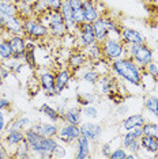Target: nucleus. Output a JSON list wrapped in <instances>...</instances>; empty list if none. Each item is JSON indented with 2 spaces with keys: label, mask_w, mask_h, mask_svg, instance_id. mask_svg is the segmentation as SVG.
<instances>
[{
  "label": "nucleus",
  "mask_w": 158,
  "mask_h": 159,
  "mask_svg": "<svg viewBox=\"0 0 158 159\" xmlns=\"http://www.w3.org/2000/svg\"><path fill=\"white\" fill-rule=\"evenodd\" d=\"M110 72L116 78L128 83L132 87H141L142 86L143 68L139 67L128 56H124L121 59L110 61Z\"/></svg>",
  "instance_id": "obj_1"
},
{
  "label": "nucleus",
  "mask_w": 158,
  "mask_h": 159,
  "mask_svg": "<svg viewBox=\"0 0 158 159\" xmlns=\"http://www.w3.org/2000/svg\"><path fill=\"white\" fill-rule=\"evenodd\" d=\"M25 139L30 146V150L34 155L33 157H40V158H53V151H55L56 146L59 144L57 137H46L37 133L35 131L29 126L25 131Z\"/></svg>",
  "instance_id": "obj_2"
},
{
  "label": "nucleus",
  "mask_w": 158,
  "mask_h": 159,
  "mask_svg": "<svg viewBox=\"0 0 158 159\" xmlns=\"http://www.w3.org/2000/svg\"><path fill=\"white\" fill-rule=\"evenodd\" d=\"M41 19V22L48 27L49 35L55 38H64L66 35L70 33L68 31L67 25L64 23V19L60 14L59 10H49L45 15L38 16Z\"/></svg>",
  "instance_id": "obj_3"
},
{
  "label": "nucleus",
  "mask_w": 158,
  "mask_h": 159,
  "mask_svg": "<svg viewBox=\"0 0 158 159\" xmlns=\"http://www.w3.org/2000/svg\"><path fill=\"white\" fill-rule=\"evenodd\" d=\"M101 49L104 59L108 61H113L127 56V45L120 39V37H108L101 42Z\"/></svg>",
  "instance_id": "obj_4"
},
{
  "label": "nucleus",
  "mask_w": 158,
  "mask_h": 159,
  "mask_svg": "<svg viewBox=\"0 0 158 159\" xmlns=\"http://www.w3.org/2000/svg\"><path fill=\"white\" fill-rule=\"evenodd\" d=\"M127 56L138 64L139 67L145 68L149 63L154 60V52L146 42L136 45H128L127 46Z\"/></svg>",
  "instance_id": "obj_5"
},
{
  "label": "nucleus",
  "mask_w": 158,
  "mask_h": 159,
  "mask_svg": "<svg viewBox=\"0 0 158 159\" xmlns=\"http://www.w3.org/2000/svg\"><path fill=\"white\" fill-rule=\"evenodd\" d=\"M23 34L31 39H44L49 37V30L38 16L23 19Z\"/></svg>",
  "instance_id": "obj_6"
},
{
  "label": "nucleus",
  "mask_w": 158,
  "mask_h": 159,
  "mask_svg": "<svg viewBox=\"0 0 158 159\" xmlns=\"http://www.w3.org/2000/svg\"><path fill=\"white\" fill-rule=\"evenodd\" d=\"M79 136H81V128H79V125L68 124V122H64V121H62V124H59L57 140L60 143L66 144V146L75 144Z\"/></svg>",
  "instance_id": "obj_7"
},
{
  "label": "nucleus",
  "mask_w": 158,
  "mask_h": 159,
  "mask_svg": "<svg viewBox=\"0 0 158 159\" xmlns=\"http://www.w3.org/2000/svg\"><path fill=\"white\" fill-rule=\"evenodd\" d=\"M38 80L41 84V90L44 91V94L48 98H53L57 97L55 93V82H56V74L52 72L51 70H46V68H41L38 70Z\"/></svg>",
  "instance_id": "obj_8"
},
{
  "label": "nucleus",
  "mask_w": 158,
  "mask_h": 159,
  "mask_svg": "<svg viewBox=\"0 0 158 159\" xmlns=\"http://www.w3.org/2000/svg\"><path fill=\"white\" fill-rule=\"evenodd\" d=\"M75 38H77L78 44L82 49L86 48V46H89V45H91V44H94V42H97L93 23L83 22V23L79 25L77 31H75Z\"/></svg>",
  "instance_id": "obj_9"
},
{
  "label": "nucleus",
  "mask_w": 158,
  "mask_h": 159,
  "mask_svg": "<svg viewBox=\"0 0 158 159\" xmlns=\"http://www.w3.org/2000/svg\"><path fill=\"white\" fill-rule=\"evenodd\" d=\"M81 128V135L87 137L90 142L95 143L101 139V135L104 132L102 129V125L98 124V122H94L93 120H89V121H82V124L79 125Z\"/></svg>",
  "instance_id": "obj_10"
},
{
  "label": "nucleus",
  "mask_w": 158,
  "mask_h": 159,
  "mask_svg": "<svg viewBox=\"0 0 158 159\" xmlns=\"http://www.w3.org/2000/svg\"><path fill=\"white\" fill-rule=\"evenodd\" d=\"M95 86H97V89H98V91L101 94H104V95H109V94L117 93L118 89H120L117 78L114 76L112 72H110V74H106V75H102Z\"/></svg>",
  "instance_id": "obj_11"
},
{
  "label": "nucleus",
  "mask_w": 158,
  "mask_h": 159,
  "mask_svg": "<svg viewBox=\"0 0 158 159\" xmlns=\"http://www.w3.org/2000/svg\"><path fill=\"white\" fill-rule=\"evenodd\" d=\"M0 19L4 22L6 34L8 37L12 34H23V19H21L18 15H4V14H0Z\"/></svg>",
  "instance_id": "obj_12"
},
{
  "label": "nucleus",
  "mask_w": 158,
  "mask_h": 159,
  "mask_svg": "<svg viewBox=\"0 0 158 159\" xmlns=\"http://www.w3.org/2000/svg\"><path fill=\"white\" fill-rule=\"evenodd\" d=\"M10 45L12 49V57L25 61V52H26L27 38L25 34H12L8 37Z\"/></svg>",
  "instance_id": "obj_13"
},
{
  "label": "nucleus",
  "mask_w": 158,
  "mask_h": 159,
  "mask_svg": "<svg viewBox=\"0 0 158 159\" xmlns=\"http://www.w3.org/2000/svg\"><path fill=\"white\" fill-rule=\"evenodd\" d=\"M74 78V71L70 67L62 68L56 72V82H55V93L56 95H60L68 86Z\"/></svg>",
  "instance_id": "obj_14"
},
{
  "label": "nucleus",
  "mask_w": 158,
  "mask_h": 159,
  "mask_svg": "<svg viewBox=\"0 0 158 159\" xmlns=\"http://www.w3.org/2000/svg\"><path fill=\"white\" fill-rule=\"evenodd\" d=\"M120 39L127 46L128 45H136V44H143V42H146V37L139 30H136V29H134V27H125V26H121Z\"/></svg>",
  "instance_id": "obj_15"
},
{
  "label": "nucleus",
  "mask_w": 158,
  "mask_h": 159,
  "mask_svg": "<svg viewBox=\"0 0 158 159\" xmlns=\"http://www.w3.org/2000/svg\"><path fill=\"white\" fill-rule=\"evenodd\" d=\"M147 121L146 116L143 113H132L128 114L121 120L120 122V129L123 132L131 131L134 128H138V126H143V124Z\"/></svg>",
  "instance_id": "obj_16"
},
{
  "label": "nucleus",
  "mask_w": 158,
  "mask_h": 159,
  "mask_svg": "<svg viewBox=\"0 0 158 159\" xmlns=\"http://www.w3.org/2000/svg\"><path fill=\"white\" fill-rule=\"evenodd\" d=\"M30 128L37 133L46 137H57L59 132V124L53 121H45V122H33Z\"/></svg>",
  "instance_id": "obj_17"
},
{
  "label": "nucleus",
  "mask_w": 158,
  "mask_h": 159,
  "mask_svg": "<svg viewBox=\"0 0 158 159\" xmlns=\"http://www.w3.org/2000/svg\"><path fill=\"white\" fill-rule=\"evenodd\" d=\"M93 142L85 136H79L75 142V158L77 159H87L91 157Z\"/></svg>",
  "instance_id": "obj_18"
},
{
  "label": "nucleus",
  "mask_w": 158,
  "mask_h": 159,
  "mask_svg": "<svg viewBox=\"0 0 158 159\" xmlns=\"http://www.w3.org/2000/svg\"><path fill=\"white\" fill-rule=\"evenodd\" d=\"M59 11H60V14H62V16L64 19V23L67 25L68 31H70V33H72V34H75V31H77V29H78V25L75 23L72 7H71V4H70V2H68V0H63L62 7H60Z\"/></svg>",
  "instance_id": "obj_19"
},
{
  "label": "nucleus",
  "mask_w": 158,
  "mask_h": 159,
  "mask_svg": "<svg viewBox=\"0 0 158 159\" xmlns=\"http://www.w3.org/2000/svg\"><path fill=\"white\" fill-rule=\"evenodd\" d=\"M62 121L68 122V124L81 125L83 121V114H82V107L79 105H72L67 106L66 111L62 114Z\"/></svg>",
  "instance_id": "obj_20"
},
{
  "label": "nucleus",
  "mask_w": 158,
  "mask_h": 159,
  "mask_svg": "<svg viewBox=\"0 0 158 159\" xmlns=\"http://www.w3.org/2000/svg\"><path fill=\"white\" fill-rule=\"evenodd\" d=\"M87 63H89V60H87L86 53L83 52V49H79L77 52H72L70 56H68V60H67L68 67H70L74 72L87 67Z\"/></svg>",
  "instance_id": "obj_21"
},
{
  "label": "nucleus",
  "mask_w": 158,
  "mask_h": 159,
  "mask_svg": "<svg viewBox=\"0 0 158 159\" xmlns=\"http://www.w3.org/2000/svg\"><path fill=\"white\" fill-rule=\"evenodd\" d=\"M23 140H25V131H6L4 136H3V143L6 144L10 151H14L15 147L22 143Z\"/></svg>",
  "instance_id": "obj_22"
},
{
  "label": "nucleus",
  "mask_w": 158,
  "mask_h": 159,
  "mask_svg": "<svg viewBox=\"0 0 158 159\" xmlns=\"http://www.w3.org/2000/svg\"><path fill=\"white\" fill-rule=\"evenodd\" d=\"M30 125H31L30 117L26 114H22V116H18V117L12 118V120H10L8 124H7L6 131H26Z\"/></svg>",
  "instance_id": "obj_23"
},
{
  "label": "nucleus",
  "mask_w": 158,
  "mask_h": 159,
  "mask_svg": "<svg viewBox=\"0 0 158 159\" xmlns=\"http://www.w3.org/2000/svg\"><path fill=\"white\" fill-rule=\"evenodd\" d=\"M83 4V15H85V22H95L100 16V12L95 7V0H82Z\"/></svg>",
  "instance_id": "obj_24"
},
{
  "label": "nucleus",
  "mask_w": 158,
  "mask_h": 159,
  "mask_svg": "<svg viewBox=\"0 0 158 159\" xmlns=\"http://www.w3.org/2000/svg\"><path fill=\"white\" fill-rule=\"evenodd\" d=\"M139 142H141L142 151H145V152L156 157L157 152H158V140L156 139V137L143 135L141 139H139Z\"/></svg>",
  "instance_id": "obj_25"
},
{
  "label": "nucleus",
  "mask_w": 158,
  "mask_h": 159,
  "mask_svg": "<svg viewBox=\"0 0 158 159\" xmlns=\"http://www.w3.org/2000/svg\"><path fill=\"white\" fill-rule=\"evenodd\" d=\"M40 113H41L44 117H46L49 121H53V122H62V114L57 111V109L55 106H52V105L49 103H42L41 106L38 107Z\"/></svg>",
  "instance_id": "obj_26"
},
{
  "label": "nucleus",
  "mask_w": 158,
  "mask_h": 159,
  "mask_svg": "<svg viewBox=\"0 0 158 159\" xmlns=\"http://www.w3.org/2000/svg\"><path fill=\"white\" fill-rule=\"evenodd\" d=\"M93 27H94V34H95V39L98 44L104 42L105 39L109 37V30H108L105 22H104L102 16H100L95 22H93Z\"/></svg>",
  "instance_id": "obj_27"
},
{
  "label": "nucleus",
  "mask_w": 158,
  "mask_h": 159,
  "mask_svg": "<svg viewBox=\"0 0 158 159\" xmlns=\"http://www.w3.org/2000/svg\"><path fill=\"white\" fill-rule=\"evenodd\" d=\"M83 52L86 53V56H87V60L90 61V63H94V61H98L104 59V55H102V49H101V44H98V42H94V44L86 46L83 48Z\"/></svg>",
  "instance_id": "obj_28"
},
{
  "label": "nucleus",
  "mask_w": 158,
  "mask_h": 159,
  "mask_svg": "<svg viewBox=\"0 0 158 159\" xmlns=\"http://www.w3.org/2000/svg\"><path fill=\"white\" fill-rule=\"evenodd\" d=\"M143 107L149 114H151L154 118L158 120V95L149 94L143 101Z\"/></svg>",
  "instance_id": "obj_29"
},
{
  "label": "nucleus",
  "mask_w": 158,
  "mask_h": 159,
  "mask_svg": "<svg viewBox=\"0 0 158 159\" xmlns=\"http://www.w3.org/2000/svg\"><path fill=\"white\" fill-rule=\"evenodd\" d=\"M12 158H19V159H25V158H31V150H30V146L29 143L26 142V139L23 140L21 144H18L15 147V150L12 151Z\"/></svg>",
  "instance_id": "obj_30"
},
{
  "label": "nucleus",
  "mask_w": 158,
  "mask_h": 159,
  "mask_svg": "<svg viewBox=\"0 0 158 159\" xmlns=\"http://www.w3.org/2000/svg\"><path fill=\"white\" fill-rule=\"evenodd\" d=\"M100 78H101V75H100L93 67L91 68H86L85 72L81 75L82 82L87 83V84H90V86H95L97 83H98Z\"/></svg>",
  "instance_id": "obj_31"
},
{
  "label": "nucleus",
  "mask_w": 158,
  "mask_h": 159,
  "mask_svg": "<svg viewBox=\"0 0 158 159\" xmlns=\"http://www.w3.org/2000/svg\"><path fill=\"white\" fill-rule=\"evenodd\" d=\"M26 91H27V94L30 97H35L40 91H41V84H40L38 76L35 74L30 75V78L27 79V82H26Z\"/></svg>",
  "instance_id": "obj_32"
},
{
  "label": "nucleus",
  "mask_w": 158,
  "mask_h": 159,
  "mask_svg": "<svg viewBox=\"0 0 158 159\" xmlns=\"http://www.w3.org/2000/svg\"><path fill=\"white\" fill-rule=\"evenodd\" d=\"M16 8H18V16H19L21 19H27V18L34 16L33 4H30V3L18 2L16 3Z\"/></svg>",
  "instance_id": "obj_33"
},
{
  "label": "nucleus",
  "mask_w": 158,
  "mask_h": 159,
  "mask_svg": "<svg viewBox=\"0 0 158 159\" xmlns=\"http://www.w3.org/2000/svg\"><path fill=\"white\" fill-rule=\"evenodd\" d=\"M82 114H83L85 118H87V120H93V121L100 118V110H98V107H97L94 103L82 106Z\"/></svg>",
  "instance_id": "obj_34"
},
{
  "label": "nucleus",
  "mask_w": 158,
  "mask_h": 159,
  "mask_svg": "<svg viewBox=\"0 0 158 159\" xmlns=\"http://www.w3.org/2000/svg\"><path fill=\"white\" fill-rule=\"evenodd\" d=\"M12 57V49L10 45L8 38H2L0 39V60L4 61Z\"/></svg>",
  "instance_id": "obj_35"
},
{
  "label": "nucleus",
  "mask_w": 158,
  "mask_h": 159,
  "mask_svg": "<svg viewBox=\"0 0 158 159\" xmlns=\"http://www.w3.org/2000/svg\"><path fill=\"white\" fill-rule=\"evenodd\" d=\"M95 99H97L95 94L94 93H89V91L78 93V95H77V103L79 105V106H86V105L94 103Z\"/></svg>",
  "instance_id": "obj_36"
},
{
  "label": "nucleus",
  "mask_w": 158,
  "mask_h": 159,
  "mask_svg": "<svg viewBox=\"0 0 158 159\" xmlns=\"http://www.w3.org/2000/svg\"><path fill=\"white\" fill-rule=\"evenodd\" d=\"M91 67L94 68L101 76L102 75H106V74H110V61H108L106 59L94 61V63H91Z\"/></svg>",
  "instance_id": "obj_37"
},
{
  "label": "nucleus",
  "mask_w": 158,
  "mask_h": 159,
  "mask_svg": "<svg viewBox=\"0 0 158 159\" xmlns=\"http://www.w3.org/2000/svg\"><path fill=\"white\" fill-rule=\"evenodd\" d=\"M142 129H143V135L156 137V139L158 140V122H156V121H146L145 124H143Z\"/></svg>",
  "instance_id": "obj_38"
},
{
  "label": "nucleus",
  "mask_w": 158,
  "mask_h": 159,
  "mask_svg": "<svg viewBox=\"0 0 158 159\" xmlns=\"http://www.w3.org/2000/svg\"><path fill=\"white\" fill-rule=\"evenodd\" d=\"M0 14H4V15H18L16 4L7 2V0H0Z\"/></svg>",
  "instance_id": "obj_39"
},
{
  "label": "nucleus",
  "mask_w": 158,
  "mask_h": 159,
  "mask_svg": "<svg viewBox=\"0 0 158 159\" xmlns=\"http://www.w3.org/2000/svg\"><path fill=\"white\" fill-rule=\"evenodd\" d=\"M33 11H34V16H42L49 11V7L45 0H38V2L33 3Z\"/></svg>",
  "instance_id": "obj_40"
},
{
  "label": "nucleus",
  "mask_w": 158,
  "mask_h": 159,
  "mask_svg": "<svg viewBox=\"0 0 158 159\" xmlns=\"http://www.w3.org/2000/svg\"><path fill=\"white\" fill-rule=\"evenodd\" d=\"M143 70H145L146 74L149 75V76H151L154 80H158V64L154 60L151 61V63L147 64V66L143 68Z\"/></svg>",
  "instance_id": "obj_41"
},
{
  "label": "nucleus",
  "mask_w": 158,
  "mask_h": 159,
  "mask_svg": "<svg viewBox=\"0 0 158 159\" xmlns=\"http://www.w3.org/2000/svg\"><path fill=\"white\" fill-rule=\"evenodd\" d=\"M116 140H109V142H106V143H104L102 146H101V154H102V157L104 158H109L110 157V154H112V151L114 150V147L113 144ZM118 147V146H117Z\"/></svg>",
  "instance_id": "obj_42"
},
{
  "label": "nucleus",
  "mask_w": 158,
  "mask_h": 159,
  "mask_svg": "<svg viewBox=\"0 0 158 159\" xmlns=\"http://www.w3.org/2000/svg\"><path fill=\"white\" fill-rule=\"evenodd\" d=\"M109 158L110 159H125L127 158V150L123 146H118L112 151Z\"/></svg>",
  "instance_id": "obj_43"
},
{
  "label": "nucleus",
  "mask_w": 158,
  "mask_h": 159,
  "mask_svg": "<svg viewBox=\"0 0 158 159\" xmlns=\"http://www.w3.org/2000/svg\"><path fill=\"white\" fill-rule=\"evenodd\" d=\"M8 121H10L8 111L0 109V133H4L6 128H7V124H8Z\"/></svg>",
  "instance_id": "obj_44"
},
{
  "label": "nucleus",
  "mask_w": 158,
  "mask_h": 159,
  "mask_svg": "<svg viewBox=\"0 0 158 159\" xmlns=\"http://www.w3.org/2000/svg\"><path fill=\"white\" fill-rule=\"evenodd\" d=\"M125 150H127V152H132V154H136L139 155V152L142 151V147H141V142L138 140H134L131 144H128L127 147H125Z\"/></svg>",
  "instance_id": "obj_45"
},
{
  "label": "nucleus",
  "mask_w": 158,
  "mask_h": 159,
  "mask_svg": "<svg viewBox=\"0 0 158 159\" xmlns=\"http://www.w3.org/2000/svg\"><path fill=\"white\" fill-rule=\"evenodd\" d=\"M0 109L6 111H10L12 109V102L4 95H0Z\"/></svg>",
  "instance_id": "obj_46"
},
{
  "label": "nucleus",
  "mask_w": 158,
  "mask_h": 159,
  "mask_svg": "<svg viewBox=\"0 0 158 159\" xmlns=\"http://www.w3.org/2000/svg\"><path fill=\"white\" fill-rule=\"evenodd\" d=\"M63 157H66V147L63 146V143L59 142L55 151H53V158H63Z\"/></svg>",
  "instance_id": "obj_47"
},
{
  "label": "nucleus",
  "mask_w": 158,
  "mask_h": 159,
  "mask_svg": "<svg viewBox=\"0 0 158 159\" xmlns=\"http://www.w3.org/2000/svg\"><path fill=\"white\" fill-rule=\"evenodd\" d=\"M7 158H12V157L6 144L3 142H0V159H7Z\"/></svg>",
  "instance_id": "obj_48"
},
{
  "label": "nucleus",
  "mask_w": 158,
  "mask_h": 159,
  "mask_svg": "<svg viewBox=\"0 0 158 159\" xmlns=\"http://www.w3.org/2000/svg\"><path fill=\"white\" fill-rule=\"evenodd\" d=\"M45 2H46V4H48L49 10H60L63 0H45Z\"/></svg>",
  "instance_id": "obj_49"
},
{
  "label": "nucleus",
  "mask_w": 158,
  "mask_h": 159,
  "mask_svg": "<svg viewBox=\"0 0 158 159\" xmlns=\"http://www.w3.org/2000/svg\"><path fill=\"white\" fill-rule=\"evenodd\" d=\"M128 105H125L124 102L123 103H120V105H117V109H116V114H118V116H125V113L128 111Z\"/></svg>",
  "instance_id": "obj_50"
},
{
  "label": "nucleus",
  "mask_w": 158,
  "mask_h": 159,
  "mask_svg": "<svg viewBox=\"0 0 158 159\" xmlns=\"http://www.w3.org/2000/svg\"><path fill=\"white\" fill-rule=\"evenodd\" d=\"M95 7H97V10H98L100 15H105V14L109 12V11H108V8H106V6L104 4V3L98 2V0H95Z\"/></svg>",
  "instance_id": "obj_51"
},
{
  "label": "nucleus",
  "mask_w": 158,
  "mask_h": 159,
  "mask_svg": "<svg viewBox=\"0 0 158 159\" xmlns=\"http://www.w3.org/2000/svg\"><path fill=\"white\" fill-rule=\"evenodd\" d=\"M131 133L136 137V139H141V137L143 136V129H142V126H138V128L131 129Z\"/></svg>",
  "instance_id": "obj_52"
},
{
  "label": "nucleus",
  "mask_w": 158,
  "mask_h": 159,
  "mask_svg": "<svg viewBox=\"0 0 158 159\" xmlns=\"http://www.w3.org/2000/svg\"><path fill=\"white\" fill-rule=\"evenodd\" d=\"M0 34H6V27H4V22L0 19Z\"/></svg>",
  "instance_id": "obj_53"
},
{
  "label": "nucleus",
  "mask_w": 158,
  "mask_h": 159,
  "mask_svg": "<svg viewBox=\"0 0 158 159\" xmlns=\"http://www.w3.org/2000/svg\"><path fill=\"white\" fill-rule=\"evenodd\" d=\"M19 2H25V3H30V4H33V3L38 2V0H19Z\"/></svg>",
  "instance_id": "obj_54"
},
{
  "label": "nucleus",
  "mask_w": 158,
  "mask_h": 159,
  "mask_svg": "<svg viewBox=\"0 0 158 159\" xmlns=\"http://www.w3.org/2000/svg\"><path fill=\"white\" fill-rule=\"evenodd\" d=\"M7 2H10V3H14V4H16V3L19 2V0H7Z\"/></svg>",
  "instance_id": "obj_55"
},
{
  "label": "nucleus",
  "mask_w": 158,
  "mask_h": 159,
  "mask_svg": "<svg viewBox=\"0 0 158 159\" xmlns=\"http://www.w3.org/2000/svg\"><path fill=\"white\" fill-rule=\"evenodd\" d=\"M147 2H151V3H157L158 0H147Z\"/></svg>",
  "instance_id": "obj_56"
},
{
  "label": "nucleus",
  "mask_w": 158,
  "mask_h": 159,
  "mask_svg": "<svg viewBox=\"0 0 158 159\" xmlns=\"http://www.w3.org/2000/svg\"><path fill=\"white\" fill-rule=\"evenodd\" d=\"M156 158H158V152H157V155H156Z\"/></svg>",
  "instance_id": "obj_57"
}]
</instances>
